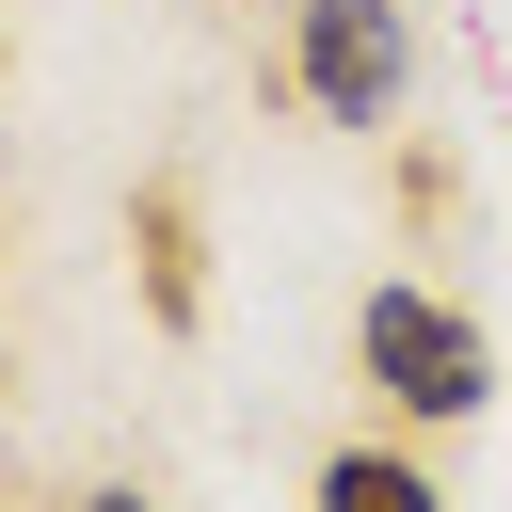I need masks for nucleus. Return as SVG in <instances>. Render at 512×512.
<instances>
[{"label":"nucleus","instance_id":"obj_1","mask_svg":"<svg viewBox=\"0 0 512 512\" xmlns=\"http://www.w3.org/2000/svg\"><path fill=\"white\" fill-rule=\"evenodd\" d=\"M352 368H368L384 416H416V432H464V416L496 400V336H480L448 288H416V272H384V288L352 304Z\"/></svg>","mask_w":512,"mask_h":512},{"label":"nucleus","instance_id":"obj_2","mask_svg":"<svg viewBox=\"0 0 512 512\" xmlns=\"http://www.w3.org/2000/svg\"><path fill=\"white\" fill-rule=\"evenodd\" d=\"M416 80V16L400 0H288V96L320 128H384Z\"/></svg>","mask_w":512,"mask_h":512},{"label":"nucleus","instance_id":"obj_3","mask_svg":"<svg viewBox=\"0 0 512 512\" xmlns=\"http://www.w3.org/2000/svg\"><path fill=\"white\" fill-rule=\"evenodd\" d=\"M304 512H448V480H432L416 448H384V432H368V448H336V464L304 480Z\"/></svg>","mask_w":512,"mask_h":512},{"label":"nucleus","instance_id":"obj_4","mask_svg":"<svg viewBox=\"0 0 512 512\" xmlns=\"http://www.w3.org/2000/svg\"><path fill=\"white\" fill-rule=\"evenodd\" d=\"M144 304H160V320H176V336H192V320H208V256H192V192H176V176H160V192H144Z\"/></svg>","mask_w":512,"mask_h":512},{"label":"nucleus","instance_id":"obj_5","mask_svg":"<svg viewBox=\"0 0 512 512\" xmlns=\"http://www.w3.org/2000/svg\"><path fill=\"white\" fill-rule=\"evenodd\" d=\"M80 512H160V496H144V480H96V496H80Z\"/></svg>","mask_w":512,"mask_h":512}]
</instances>
